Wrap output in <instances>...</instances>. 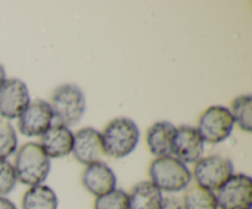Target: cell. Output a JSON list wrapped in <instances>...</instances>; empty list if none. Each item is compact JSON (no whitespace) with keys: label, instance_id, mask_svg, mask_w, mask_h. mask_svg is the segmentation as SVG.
<instances>
[{"label":"cell","instance_id":"4fadbf2b","mask_svg":"<svg viewBox=\"0 0 252 209\" xmlns=\"http://www.w3.org/2000/svg\"><path fill=\"white\" fill-rule=\"evenodd\" d=\"M73 142L74 133L70 128L61 123H56L52 124L43 135H41L38 144L49 159H61L71 154Z\"/></svg>","mask_w":252,"mask_h":209},{"label":"cell","instance_id":"8fae6325","mask_svg":"<svg viewBox=\"0 0 252 209\" xmlns=\"http://www.w3.org/2000/svg\"><path fill=\"white\" fill-rule=\"evenodd\" d=\"M206 143L203 142L196 127L182 124L176 127L172 156L184 164H194L203 156Z\"/></svg>","mask_w":252,"mask_h":209},{"label":"cell","instance_id":"6da1fadb","mask_svg":"<svg viewBox=\"0 0 252 209\" xmlns=\"http://www.w3.org/2000/svg\"><path fill=\"white\" fill-rule=\"evenodd\" d=\"M17 182L26 186L43 184L51 171V159L38 143L29 142L19 148L14 164Z\"/></svg>","mask_w":252,"mask_h":209},{"label":"cell","instance_id":"9c48e42d","mask_svg":"<svg viewBox=\"0 0 252 209\" xmlns=\"http://www.w3.org/2000/svg\"><path fill=\"white\" fill-rule=\"evenodd\" d=\"M53 111L49 102L33 100L17 118V127L25 137H41L53 124Z\"/></svg>","mask_w":252,"mask_h":209},{"label":"cell","instance_id":"5b68a950","mask_svg":"<svg viewBox=\"0 0 252 209\" xmlns=\"http://www.w3.org/2000/svg\"><path fill=\"white\" fill-rule=\"evenodd\" d=\"M192 179L197 186L216 192L234 175V165L223 155L202 156L194 162Z\"/></svg>","mask_w":252,"mask_h":209},{"label":"cell","instance_id":"30bf717a","mask_svg":"<svg viewBox=\"0 0 252 209\" xmlns=\"http://www.w3.org/2000/svg\"><path fill=\"white\" fill-rule=\"evenodd\" d=\"M71 154L80 164L88 165L102 161L106 156L101 132L93 127H85L74 134Z\"/></svg>","mask_w":252,"mask_h":209},{"label":"cell","instance_id":"2e32d148","mask_svg":"<svg viewBox=\"0 0 252 209\" xmlns=\"http://www.w3.org/2000/svg\"><path fill=\"white\" fill-rule=\"evenodd\" d=\"M22 209H58L56 192L46 184L32 186L22 196Z\"/></svg>","mask_w":252,"mask_h":209},{"label":"cell","instance_id":"52a82bcc","mask_svg":"<svg viewBox=\"0 0 252 209\" xmlns=\"http://www.w3.org/2000/svg\"><path fill=\"white\" fill-rule=\"evenodd\" d=\"M218 209H252V179L246 174H234L216 192Z\"/></svg>","mask_w":252,"mask_h":209},{"label":"cell","instance_id":"603a6c76","mask_svg":"<svg viewBox=\"0 0 252 209\" xmlns=\"http://www.w3.org/2000/svg\"><path fill=\"white\" fill-rule=\"evenodd\" d=\"M0 209H17V207L6 197H0Z\"/></svg>","mask_w":252,"mask_h":209},{"label":"cell","instance_id":"277c9868","mask_svg":"<svg viewBox=\"0 0 252 209\" xmlns=\"http://www.w3.org/2000/svg\"><path fill=\"white\" fill-rule=\"evenodd\" d=\"M49 106L58 123L70 127L80 122L85 115V93L75 84H63L53 91Z\"/></svg>","mask_w":252,"mask_h":209},{"label":"cell","instance_id":"5bb4252c","mask_svg":"<svg viewBox=\"0 0 252 209\" xmlns=\"http://www.w3.org/2000/svg\"><path fill=\"white\" fill-rule=\"evenodd\" d=\"M176 127L167 120H159L149 127L147 132V145L149 151L157 157L172 156Z\"/></svg>","mask_w":252,"mask_h":209},{"label":"cell","instance_id":"d6986e66","mask_svg":"<svg viewBox=\"0 0 252 209\" xmlns=\"http://www.w3.org/2000/svg\"><path fill=\"white\" fill-rule=\"evenodd\" d=\"M94 209H129L128 193L123 189L115 188L102 196L96 197Z\"/></svg>","mask_w":252,"mask_h":209},{"label":"cell","instance_id":"7c38bea8","mask_svg":"<svg viewBox=\"0 0 252 209\" xmlns=\"http://www.w3.org/2000/svg\"><path fill=\"white\" fill-rule=\"evenodd\" d=\"M81 183L84 188L96 198L115 189L117 186V177L106 162L98 161L85 166L81 174Z\"/></svg>","mask_w":252,"mask_h":209},{"label":"cell","instance_id":"44dd1931","mask_svg":"<svg viewBox=\"0 0 252 209\" xmlns=\"http://www.w3.org/2000/svg\"><path fill=\"white\" fill-rule=\"evenodd\" d=\"M17 183L14 165L7 159H0V197H5Z\"/></svg>","mask_w":252,"mask_h":209},{"label":"cell","instance_id":"9a60e30c","mask_svg":"<svg viewBox=\"0 0 252 209\" xmlns=\"http://www.w3.org/2000/svg\"><path fill=\"white\" fill-rule=\"evenodd\" d=\"M162 192L150 181L138 182L128 193L129 209H159Z\"/></svg>","mask_w":252,"mask_h":209},{"label":"cell","instance_id":"ffe728a7","mask_svg":"<svg viewBox=\"0 0 252 209\" xmlns=\"http://www.w3.org/2000/svg\"><path fill=\"white\" fill-rule=\"evenodd\" d=\"M17 149L16 130L11 123L0 118V159H7Z\"/></svg>","mask_w":252,"mask_h":209},{"label":"cell","instance_id":"ba28073f","mask_svg":"<svg viewBox=\"0 0 252 209\" xmlns=\"http://www.w3.org/2000/svg\"><path fill=\"white\" fill-rule=\"evenodd\" d=\"M31 102L26 84L16 78L6 79L0 88V117L17 119Z\"/></svg>","mask_w":252,"mask_h":209},{"label":"cell","instance_id":"cb8c5ba5","mask_svg":"<svg viewBox=\"0 0 252 209\" xmlns=\"http://www.w3.org/2000/svg\"><path fill=\"white\" fill-rule=\"evenodd\" d=\"M5 80H6V73H5L4 66L0 64V88H1L2 84L5 83Z\"/></svg>","mask_w":252,"mask_h":209},{"label":"cell","instance_id":"3957f363","mask_svg":"<svg viewBox=\"0 0 252 209\" xmlns=\"http://www.w3.org/2000/svg\"><path fill=\"white\" fill-rule=\"evenodd\" d=\"M149 181L161 192L176 193L186 189L192 174L186 164L174 156L155 157L149 165Z\"/></svg>","mask_w":252,"mask_h":209},{"label":"cell","instance_id":"ac0fdd59","mask_svg":"<svg viewBox=\"0 0 252 209\" xmlns=\"http://www.w3.org/2000/svg\"><path fill=\"white\" fill-rule=\"evenodd\" d=\"M230 115L234 123L238 124L243 132L251 133L252 130V96L250 93L240 95L230 103Z\"/></svg>","mask_w":252,"mask_h":209},{"label":"cell","instance_id":"e0dca14e","mask_svg":"<svg viewBox=\"0 0 252 209\" xmlns=\"http://www.w3.org/2000/svg\"><path fill=\"white\" fill-rule=\"evenodd\" d=\"M181 202L184 209H218L216 193L197 184L186 189Z\"/></svg>","mask_w":252,"mask_h":209},{"label":"cell","instance_id":"7402d4cb","mask_svg":"<svg viewBox=\"0 0 252 209\" xmlns=\"http://www.w3.org/2000/svg\"><path fill=\"white\" fill-rule=\"evenodd\" d=\"M159 209H184L181 199L174 196H164Z\"/></svg>","mask_w":252,"mask_h":209},{"label":"cell","instance_id":"7a4b0ae2","mask_svg":"<svg viewBox=\"0 0 252 209\" xmlns=\"http://www.w3.org/2000/svg\"><path fill=\"white\" fill-rule=\"evenodd\" d=\"M101 135L106 156L123 159L135 150L139 143L140 130L134 120L118 117L108 122Z\"/></svg>","mask_w":252,"mask_h":209},{"label":"cell","instance_id":"8992f818","mask_svg":"<svg viewBox=\"0 0 252 209\" xmlns=\"http://www.w3.org/2000/svg\"><path fill=\"white\" fill-rule=\"evenodd\" d=\"M235 123L228 107L211 106L201 115L196 129L204 143L219 144L230 137Z\"/></svg>","mask_w":252,"mask_h":209}]
</instances>
